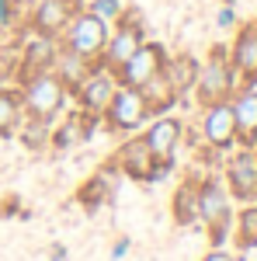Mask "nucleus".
<instances>
[{
  "instance_id": "obj_1",
  "label": "nucleus",
  "mask_w": 257,
  "mask_h": 261,
  "mask_svg": "<svg viewBox=\"0 0 257 261\" xmlns=\"http://www.w3.org/2000/svg\"><path fill=\"white\" fill-rule=\"evenodd\" d=\"M18 91H21L24 115L42 122H56L66 112V101H70V87L52 70H42V73H32V77L18 81Z\"/></svg>"
},
{
  "instance_id": "obj_2",
  "label": "nucleus",
  "mask_w": 257,
  "mask_h": 261,
  "mask_svg": "<svg viewBox=\"0 0 257 261\" xmlns=\"http://www.w3.org/2000/svg\"><path fill=\"white\" fill-rule=\"evenodd\" d=\"M240 84L243 81H240V73L233 70V63H230L226 45H212V53L198 63V77H195L191 94L205 108V105H216V101H230L237 94Z\"/></svg>"
},
{
  "instance_id": "obj_3",
  "label": "nucleus",
  "mask_w": 257,
  "mask_h": 261,
  "mask_svg": "<svg viewBox=\"0 0 257 261\" xmlns=\"http://www.w3.org/2000/svg\"><path fill=\"white\" fill-rule=\"evenodd\" d=\"M198 223H205L212 244H222L230 223H233V195L226 181L219 178H198Z\"/></svg>"
},
{
  "instance_id": "obj_4",
  "label": "nucleus",
  "mask_w": 257,
  "mask_h": 261,
  "mask_svg": "<svg viewBox=\"0 0 257 261\" xmlns=\"http://www.w3.org/2000/svg\"><path fill=\"white\" fill-rule=\"evenodd\" d=\"M150 119H153V115H150V105L142 98V91H139V87H125V84L115 87L108 108L101 112V125H104L108 133H119V136H132V133L142 129Z\"/></svg>"
},
{
  "instance_id": "obj_5",
  "label": "nucleus",
  "mask_w": 257,
  "mask_h": 261,
  "mask_svg": "<svg viewBox=\"0 0 257 261\" xmlns=\"http://www.w3.org/2000/svg\"><path fill=\"white\" fill-rule=\"evenodd\" d=\"M142 42H146V21H142V14H139L136 7H125L122 18L111 24V35L104 42V53H101L98 66H104V70L115 73Z\"/></svg>"
},
{
  "instance_id": "obj_6",
  "label": "nucleus",
  "mask_w": 257,
  "mask_h": 261,
  "mask_svg": "<svg viewBox=\"0 0 257 261\" xmlns=\"http://www.w3.org/2000/svg\"><path fill=\"white\" fill-rule=\"evenodd\" d=\"M108 35H111V24H108V21H101L98 14H91V11L83 7V11H77V14H73V21L63 28L60 45H66L70 53L83 56L87 63H98L101 53H104Z\"/></svg>"
},
{
  "instance_id": "obj_7",
  "label": "nucleus",
  "mask_w": 257,
  "mask_h": 261,
  "mask_svg": "<svg viewBox=\"0 0 257 261\" xmlns=\"http://www.w3.org/2000/svg\"><path fill=\"white\" fill-rule=\"evenodd\" d=\"M77 11H83V0H35V7L24 14V28L49 35V39H60Z\"/></svg>"
},
{
  "instance_id": "obj_8",
  "label": "nucleus",
  "mask_w": 257,
  "mask_h": 261,
  "mask_svg": "<svg viewBox=\"0 0 257 261\" xmlns=\"http://www.w3.org/2000/svg\"><path fill=\"white\" fill-rule=\"evenodd\" d=\"M202 143L216 153H230L237 143V122H233V108L230 101H216L202 108Z\"/></svg>"
},
{
  "instance_id": "obj_9",
  "label": "nucleus",
  "mask_w": 257,
  "mask_h": 261,
  "mask_svg": "<svg viewBox=\"0 0 257 261\" xmlns=\"http://www.w3.org/2000/svg\"><path fill=\"white\" fill-rule=\"evenodd\" d=\"M115 87H119V77H115L111 70H104V66H91V73L70 91V98L77 101L80 112L98 115V119H101V112L108 108V101H111V94H115Z\"/></svg>"
},
{
  "instance_id": "obj_10",
  "label": "nucleus",
  "mask_w": 257,
  "mask_h": 261,
  "mask_svg": "<svg viewBox=\"0 0 257 261\" xmlns=\"http://www.w3.org/2000/svg\"><path fill=\"white\" fill-rule=\"evenodd\" d=\"M226 188L237 202H257V153L254 146H233L226 161Z\"/></svg>"
},
{
  "instance_id": "obj_11",
  "label": "nucleus",
  "mask_w": 257,
  "mask_h": 261,
  "mask_svg": "<svg viewBox=\"0 0 257 261\" xmlns=\"http://www.w3.org/2000/svg\"><path fill=\"white\" fill-rule=\"evenodd\" d=\"M163 60H167V49H163L160 42L146 39L136 53L115 70V77H119V84H125V87H142L150 77H157L160 70H163Z\"/></svg>"
},
{
  "instance_id": "obj_12",
  "label": "nucleus",
  "mask_w": 257,
  "mask_h": 261,
  "mask_svg": "<svg viewBox=\"0 0 257 261\" xmlns=\"http://www.w3.org/2000/svg\"><path fill=\"white\" fill-rule=\"evenodd\" d=\"M56 49H60V39H49V35H39V32H24L18 49V81L32 77V73H42V70H52V60H56Z\"/></svg>"
},
{
  "instance_id": "obj_13",
  "label": "nucleus",
  "mask_w": 257,
  "mask_h": 261,
  "mask_svg": "<svg viewBox=\"0 0 257 261\" xmlns=\"http://www.w3.org/2000/svg\"><path fill=\"white\" fill-rule=\"evenodd\" d=\"M142 140L157 161H174L181 140H184V122L174 115H153L150 125L142 129Z\"/></svg>"
},
{
  "instance_id": "obj_14",
  "label": "nucleus",
  "mask_w": 257,
  "mask_h": 261,
  "mask_svg": "<svg viewBox=\"0 0 257 261\" xmlns=\"http://www.w3.org/2000/svg\"><path fill=\"white\" fill-rule=\"evenodd\" d=\"M115 167H119L125 178L132 181H146L150 185V174H153V167H157V157L150 153V146L142 136H125L119 143V150H115Z\"/></svg>"
},
{
  "instance_id": "obj_15",
  "label": "nucleus",
  "mask_w": 257,
  "mask_h": 261,
  "mask_svg": "<svg viewBox=\"0 0 257 261\" xmlns=\"http://www.w3.org/2000/svg\"><path fill=\"white\" fill-rule=\"evenodd\" d=\"M233 122H237V143L254 146L257 143V84H240L237 94L230 98Z\"/></svg>"
},
{
  "instance_id": "obj_16",
  "label": "nucleus",
  "mask_w": 257,
  "mask_h": 261,
  "mask_svg": "<svg viewBox=\"0 0 257 261\" xmlns=\"http://www.w3.org/2000/svg\"><path fill=\"white\" fill-rule=\"evenodd\" d=\"M111 174H115V178L122 174L119 167H115V161H108V164L98 171V174H91L87 181H80V188H77V205L83 209V213H98L101 205H108V202H111V195H115Z\"/></svg>"
},
{
  "instance_id": "obj_17",
  "label": "nucleus",
  "mask_w": 257,
  "mask_h": 261,
  "mask_svg": "<svg viewBox=\"0 0 257 261\" xmlns=\"http://www.w3.org/2000/svg\"><path fill=\"white\" fill-rule=\"evenodd\" d=\"M226 53H230V63L240 73V81H250L257 73V21L237 24V35H233Z\"/></svg>"
},
{
  "instance_id": "obj_18",
  "label": "nucleus",
  "mask_w": 257,
  "mask_h": 261,
  "mask_svg": "<svg viewBox=\"0 0 257 261\" xmlns=\"http://www.w3.org/2000/svg\"><path fill=\"white\" fill-rule=\"evenodd\" d=\"M167 84L174 87V94L184 98V94H191V87H195V77H198V60L191 53H178V56H167L163 60V70H160Z\"/></svg>"
},
{
  "instance_id": "obj_19",
  "label": "nucleus",
  "mask_w": 257,
  "mask_h": 261,
  "mask_svg": "<svg viewBox=\"0 0 257 261\" xmlns=\"http://www.w3.org/2000/svg\"><path fill=\"white\" fill-rule=\"evenodd\" d=\"M170 216L181 226L198 223V178H184L170 195Z\"/></svg>"
},
{
  "instance_id": "obj_20",
  "label": "nucleus",
  "mask_w": 257,
  "mask_h": 261,
  "mask_svg": "<svg viewBox=\"0 0 257 261\" xmlns=\"http://www.w3.org/2000/svg\"><path fill=\"white\" fill-rule=\"evenodd\" d=\"M91 66H98V63H87L83 56H77V53H70L66 45H60V49H56V60H52V73L73 91V87L91 73Z\"/></svg>"
},
{
  "instance_id": "obj_21",
  "label": "nucleus",
  "mask_w": 257,
  "mask_h": 261,
  "mask_svg": "<svg viewBox=\"0 0 257 261\" xmlns=\"http://www.w3.org/2000/svg\"><path fill=\"white\" fill-rule=\"evenodd\" d=\"M142 91V98H146V105H150V115H167L174 105H178V94H174V87L167 84V77L163 73H157V77H150V81L139 87Z\"/></svg>"
},
{
  "instance_id": "obj_22",
  "label": "nucleus",
  "mask_w": 257,
  "mask_h": 261,
  "mask_svg": "<svg viewBox=\"0 0 257 261\" xmlns=\"http://www.w3.org/2000/svg\"><path fill=\"white\" fill-rule=\"evenodd\" d=\"M21 122H24V105H21L18 84L14 87L0 84V136H14Z\"/></svg>"
},
{
  "instance_id": "obj_23",
  "label": "nucleus",
  "mask_w": 257,
  "mask_h": 261,
  "mask_svg": "<svg viewBox=\"0 0 257 261\" xmlns=\"http://www.w3.org/2000/svg\"><path fill=\"white\" fill-rule=\"evenodd\" d=\"M18 136L21 143L32 150V153H42V150H49V136H52V122H42V119H28L18 125Z\"/></svg>"
},
{
  "instance_id": "obj_24",
  "label": "nucleus",
  "mask_w": 257,
  "mask_h": 261,
  "mask_svg": "<svg viewBox=\"0 0 257 261\" xmlns=\"http://www.w3.org/2000/svg\"><path fill=\"white\" fill-rule=\"evenodd\" d=\"M237 241L243 247L257 244V202H247V209H240L237 216Z\"/></svg>"
},
{
  "instance_id": "obj_25",
  "label": "nucleus",
  "mask_w": 257,
  "mask_h": 261,
  "mask_svg": "<svg viewBox=\"0 0 257 261\" xmlns=\"http://www.w3.org/2000/svg\"><path fill=\"white\" fill-rule=\"evenodd\" d=\"M83 7H87L91 14H98L101 21H108V24H115V21L122 18V11H125L122 0H83Z\"/></svg>"
},
{
  "instance_id": "obj_26",
  "label": "nucleus",
  "mask_w": 257,
  "mask_h": 261,
  "mask_svg": "<svg viewBox=\"0 0 257 261\" xmlns=\"http://www.w3.org/2000/svg\"><path fill=\"white\" fill-rule=\"evenodd\" d=\"M21 24V4L18 0H0V32H11Z\"/></svg>"
},
{
  "instance_id": "obj_27",
  "label": "nucleus",
  "mask_w": 257,
  "mask_h": 261,
  "mask_svg": "<svg viewBox=\"0 0 257 261\" xmlns=\"http://www.w3.org/2000/svg\"><path fill=\"white\" fill-rule=\"evenodd\" d=\"M216 24L222 32H230V28H237V11H233V4H222L216 11Z\"/></svg>"
},
{
  "instance_id": "obj_28",
  "label": "nucleus",
  "mask_w": 257,
  "mask_h": 261,
  "mask_svg": "<svg viewBox=\"0 0 257 261\" xmlns=\"http://www.w3.org/2000/svg\"><path fill=\"white\" fill-rule=\"evenodd\" d=\"M11 213H18V195L0 199V216H11Z\"/></svg>"
},
{
  "instance_id": "obj_29",
  "label": "nucleus",
  "mask_w": 257,
  "mask_h": 261,
  "mask_svg": "<svg viewBox=\"0 0 257 261\" xmlns=\"http://www.w3.org/2000/svg\"><path fill=\"white\" fill-rule=\"evenodd\" d=\"M125 254H129V237H119L115 247H111V258L119 261V258H125Z\"/></svg>"
},
{
  "instance_id": "obj_30",
  "label": "nucleus",
  "mask_w": 257,
  "mask_h": 261,
  "mask_svg": "<svg viewBox=\"0 0 257 261\" xmlns=\"http://www.w3.org/2000/svg\"><path fill=\"white\" fill-rule=\"evenodd\" d=\"M202 261H233V254H226V251H219V247H216V251H209Z\"/></svg>"
},
{
  "instance_id": "obj_31",
  "label": "nucleus",
  "mask_w": 257,
  "mask_h": 261,
  "mask_svg": "<svg viewBox=\"0 0 257 261\" xmlns=\"http://www.w3.org/2000/svg\"><path fill=\"white\" fill-rule=\"evenodd\" d=\"M243 84H257V73H254V77H250V81H243Z\"/></svg>"
},
{
  "instance_id": "obj_32",
  "label": "nucleus",
  "mask_w": 257,
  "mask_h": 261,
  "mask_svg": "<svg viewBox=\"0 0 257 261\" xmlns=\"http://www.w3.org/2000/svg\"><path fill=\"white\" fill-rule=\"evenodd\" d=\"M254 153H257V143H254Z\"/></svg>"
},
{
  "instance_id": "obj_33",
  "label": "nucleus",
  "mask_w": 257,
  "mask_h": 261,
  "mask_svg": "<svg viewBox=\"0 0 257 261\" xmlns=\"http://www.w3.org/2000/svg\"><path fill=\"white\" fill-rule=\"evenodd\" d=\"M18 4H21V0H18Z\"/></svg>"
}]
</instances>
